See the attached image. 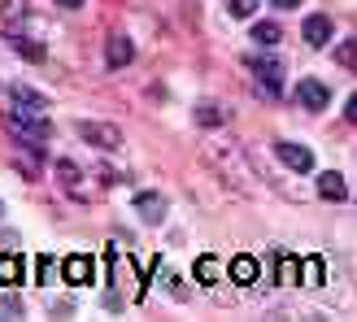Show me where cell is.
<instances>
[{
	"instance_id": "cell-1",
	"label": "cell",
	"mask_w": 357,
	"mask_h": 322,
	"mask_svg": "<svg viewBox=\"0 0 357 322\" xmlns=\"http://www.w3.org/2000/svg\"><path fill=\"white\" fill-rule=\"evenodd\" d=\"M9 131L22 139L26 148H40L44 139L52 135V127H48V118L44 114H26V109H9Z\"/></svg>"
},
{
	"instance_id": "cell-2",
	"label": "cell",
	"mask_w": 357,
	"mask_h": 322,
	"mask_svg": "<svg viewBox=\"0 0 357 322\" xmlns=\"http://www.w3.org/2000/svg\"><path fill=\"white\" fill-rule=\"evenodd\" d=\"M292 96H296L301 109H327V105H331V87L323 79H296Z\"/></svg>"
},
{
	"instance_id": "cell-3",
	"label": "cell",
	"mask_w": 357,
	"mask_h": 322,
	"mask_svg": "<svg viewBox=\"0 0 357 322\" xmlns=\"http://www.w3.org/2000/svg\"><path fill=\"white\" fill-rule=\"evenodd\" d=\"M75 131L87 139V144H96V148H105V153L122 148V131L109 127V122H75Z\"/></svg>"
},
{
	"instance_id": "cell-4",
	"label": "cell",
	"mask_w": 357,
	"mask_h": 322,
	"mask_svg": "<svg viewBox=\"0 0 357 322\" xmlns=\"http://www.w3.org/2000/svg\"><path fill=\"white\" fill-rule=\"evenodd\" d=\"M57 270H61V279L70 283V288H87V283L96 279V261L87 257V253H75V257H66Z\"/></svg>"
},
{
	"instance_id": "cell-5",
	"label": "cell",
	"mask_w": 357,
	"mask_h": 322,
	"mask_svg": "<svg viewBox=\"0 0 357 322\" xmlns=\"http://www.w3.org/2000/svg\"><path fill=\"white\" fill-rule=\"evenodd\" d=\"M275 153H279L283 166L296 170V174H310V170H314V153H310L305 144H292V139H275Z\"/></svg>"
},
{
	"instance_id": "cell-6",
	"label": "cell",
	"mask_w": 357,
	"mask_h": 322,
	"mask_svg": "<svg viewBox=\"0 0 357 322\" xmlns=\"http://www.w3.org/2000/svg\"><path fill=\"white\" fill-rule=\"evenodd\" d=\"M222 275H227L231 283H240V288H248V283L261 279V266H257V257L240 253V257H231V266H222Z\"/></svg>"
},
{
	"instance_id": "cell-7",
	"label": "cell",
	"mask_w": 357,
	"mask_h": 322,
	"mask_svg": "<svg viewBox=\"0 0 357 322\" xmlns=\"http://www.w3.org/2000/svg\"><path fill=\"white\" fill-rule=\"evenodd\" d=\"M301 40H305L310 48H327L331 44V17L327 13H310L305 26H301Z\"/></svg>"
},
{
	"instance_id": "cell-8",
	"label": "cell",
	"mask_w": 357,
	"mask_h": 322,
	"mask_svg": "<svg viewBox=\"0 0 357 322\" xmlns=\"http://www.w3.org/2000/svg\"><path fill=\"white\" fill-rule=\"evenodd\" d=\"M9 100H13V109H26V114H48V96L31 92L26 83H13V87H9Z\"/></svg>"
},
{
	"instance_id": "cell-9",
	"label": "cell",
	"mask_w": 357,
	"mask_h": 322,
	"mask_svg": "<svg viewBox=\"0 0 357 322\" xmlns=\"http://www.w3.org/2000/svg\"><path fill=\"white\" fill-rule=\"evenodd\" d=\"M26 279V257L22 253H0V283L5 288H17Z\"/></svg>"
},
{
	"instance_id": "cell-10",
	"label": "cell",
	"mask_w": 357,
	"mask_h": 322,
	"mask_svg": "<svg viewBox=\"0 0 357 322\" xmlns=\"http://www.w3.org/2000/svg\"><path fill=\"white\" fill-rule=\"evenodd\" d=\"M135 213H139L144 222H162V218H166V196L139 192V196H135Z\"/></svg>"
},
{
	"instance_id": "cell-11",
	"label": "cell",
	"mask_w": 357,
	"mask_h": 322,
	"mask_svg": "<svg viewBox=\"0 0 357 322\" xmlns=\"http://www.w3.org/2000/svg\"><path fill=\"white\" fill-rule=\"evenodd\" d=\"M318 196H323V201H349V183H344V174H335V170L318 174Z\"/></svg>"
},
{
	"instance_id": "cell-12",
	"label": "cell",
	"mask_w": 357,
	"mask_h": 322,
	"mask_svg": "<svg viewBox=\"0 0 357 322\" xmlns=\"http://www.w3.org/2000/svg\"><path fill=\"white\" fill-rule=\"evenodd\" d=\"M131 57H135V44L127 40V35H114V40H109V52H105V61H109V70L131 66Z\"/></svg>"
},
{
	"instance_id": "cell-13",
	"label": "cell",
	"mask_w": 357,
	"mask_h": 322,
	"mask_svg": "<svg viewBox=\"0 0 357 322\" xmlns=\"http://www.w3.org/2000/svg\"><path fill=\"white\" fill-rule=\"evenodd\" d=\"M323 279H327L323 257H305V261L296 266V283H305V288H323Z\"/></svg>"
},
{
	"instance_id": "cell-14",
	"label": "cell",
	"mask_w": 357,
	"mask_h": 322,
	"mask_svg": "<svg viewBox=\"0 0 357 322\" xmlns=\"http://www.w3.org/2000/svg\"><path fill=\"white\" fill-rule=\"evenodd\" d=\"M192 270H196V283H218V279H222V261L213 257V253H201Z\"/></svg>"
},
{
	"instance_id": "cell-15",
	"label": "cell",
	"mask_w": 357,
	"mask_h": 322,
	"mask_svg": "<svg viewBox=\"0 0 357 322\" xmlns=\"http://www.w3.org/2000/svg\"><path fill=\"white\" fill-rule=\"evenodd\" d=\"M253 75L266 83V92H279V75H283V66H279V61H271V57H266V61L257 57V61H253Z\"/></svg>"
},
{
	"instance_id": "cell-16",
	"label": "cell",
	"mask_w": 357,
	"mask_h": 322,
	"mask_svg": "<svg viewBox=\"0 0 357 322\" xmlns=\"http://www.w3.org/2000/svg\"><path fill=\"white\" fill-rule=\"evenodd\" d=\"M296 266H301V261H296L292 253H279V257H275V270H279V283H283V288H296Z\"/></svg>"
},
{
	"instance_id": "cell-17",
	"label": "cell",
	"mask_w": 357,
	"mask_h": 322,
	"mask_svg": "<svg viewBox=\"0 0 357 322\" xmlns=\"http://www.w3.org/2000/svg\"><path fill=\"white\" fill-rule=\"evenodd\" d=\"M231 114L222 109V105H196V122H201V127H222Z\"/></svg>"
},
{
	"instance_id": "cell-18",
	"label": "cell",
	"mask_w": 357,
	"mask_h": 322,
	"mask_svg": "<svg viewBox=\"0 0 357 322\" xmlns=\"http://www.w3.org/2000/svg\"><path fill=\"white\" fill-rule=\"evenodd\" d=\"M9 44H13V52H22L26 61H44V57H48V52H44L40 44H35V40H26V35H13Z\"/></svg>"
},
{
	"instance_id": "cell-19",
	"label": "cell",
	"mask_w": 357,
	"mask_h": 322,
	"mask_svg": "<svg viewBox=\"0 0 357 322\" xmlns=\"http://www.w3.org/2000/svg\"><path fill=\"white\" fill-rule=\"evenodd\" d=\"M279 35H283V31H279V22H271V17H266V22H257V26H253V40H257L261 48L279 44Z\"/></svg>"
},
{
	"instance_id": "cell-20",
	"label": "cell",
	"mask_w": 357,
	"mask_h": 322,
	"mask_svg": "<svg viewBox=\"0 0 357 322\" xmlns=\"http://www.w3.org/2000/svg\"><path fill=\"white\" fill-rule=\"evenodd\" d=\"M35 279H40V283H52V279H57V261H52V257H40V261H35Z\"/></svg>"
},
{
	"instance_id": "cell-21",
	"label": "cell",
	"mask_w": 357,
	"mask_h": 322,
	"mask_svg": "<svg viewBox=\"0 0 357 322\" xmlns=\"http://www.w3.org/2000/svg\"><path fill=\"white\" fill-rule=\"evenodd\" d=\"M227 9H231V17H253L257 0H227Z\"/></svg>"
},
{
	"instance_id": "cell-22",
	"label": "cell",
	"mask_w": 357,
	"mask_h": 322,
	"mask_svg": "<svg viewBox=\"0 0 357 322\" xmlns=\"http://www.w3.org/2000/svg\"><path fill=\"white\" fill-rule=\"evenodd\" d=\"M57 174H61V183H66V187H75V183H79V170H75V161H57Z\"/></svg>"
},
{
	"instance_id": "cell-23",
	"label": "cell",
	"mask_w": 357,
	"mask_h": 322,
	"mask_svg": "<svg viewBox=\"0 0 357 322\" xmlns=\"http://www.w3.org/2000/svg\"><path fill=\"white\" fill-rule=\"evenodd\" d=\"M335 61H340V66H344V70H349V66H353V40H344V44H340V48H335Z\"/></svg>"
},
{
	"instance_id": "cell-24",
	"label": "cell",
	"mask_w": 357,
	"mask_h": 322,
	"mask_svg": "<svg viewBox=\"0 0 357 322\" xmlns=\"http://www.w3.org/2000/svg\"><path fill=\"white\" fill-rule=\"evenodd\" d=\"M271 5H275V9H296L301 0H271Z\"/></svg>"
},
{
	"instance_id": "cell-25",
	"label": "cell",
	"mask_w": 357,
	"mask_h": 322,
	"mask_svg": "<svg viewBox=\"0 0 357 322\" xmlns=\"http://www.w3.org/2000/svg\"><path fill=\"white\" fill-rule=\"evenodd\" d=\"M57 5H61V9H83L87 0H57Z\"/></svg>"
}]
</instances>
